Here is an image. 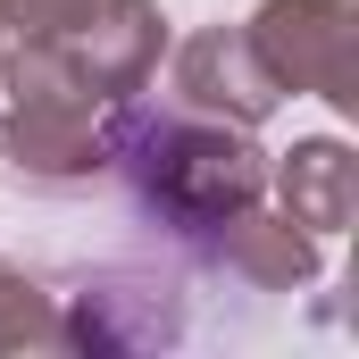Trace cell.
Here are the masks:
<instances>
[{"label": "cell", "mask_w": 359, "mask_h": 359, "mask_svg": "<svg viewBox=\"0 0 359 359\" xmlns=\"http://www.w3.org/2000/svg\"><path fill=\"white\" fill-rule=\"evenodd\" d=\"M84 8L92 0H0V25H8L17 42H42V34H67Z\"/></svg>", "instance_id": "10"}, {"label": "cell", "mask_w": 359, "mask_h": 359, "mask_svg": "<svg viewBox=\"0 0 359 359\" xmlns=\"http://www.w3.org/2000/svg\"><path fill=\"white\" fill-rule=\"evenodd\" d=\"M76 67V84L92 100H134V92L159 76V50H168V17L159 0H92L67 34H50Z\"/></svg>", "instance_id": "4"}, {"label": "cell", "mask_w": 359, "mask_h": 359, "mask_svg": "<svg viewBox=\"0 0 359 359\" xmlns=\"http://www.w3.org/2000/svg\"><path fill=\"white\" fill-rule=\"evenodd\" d=\"M201 243H209V259L234 276L243 292H301L318 276V234L292 226L284 209H259V201H243L234 217H217Z\"/></svg>", "instance_id": "7"}, {"label": "cell", "mask_w": 359, "mask_h": 359, "mask_svg": "<svg viewBox=\"0 0 359 359\" xmlns=\"http://www.w3.org/2000/svg\"><path fill=\"white\" fill-rule=\"evenodd\" d=\"M0 84H8V117H0V151L25 184H84L109 168V100H92L67 67V50L42 34V42H17L0 59Z\"/></svg>", "instance_id": "2"}, {"label": "cell", "mask_w": 359, "mask_h": 359, "mask_svg": "<svg viewBox=\"0 0 359 359\" xmlns=\"http://www.w3.org/2000/svg\"><path fill=\"white\" fill-rule=\"evenodd\" d=\"M8 351H67L59 292L34 284L25 268H0V359H8Z\"/></svg>", "instance_id": "9"}, {"label": "cell", "mask_w": 359, "mask_h": 359, "mask_svg": "<svg viewBox=\"0 0 359 359\" xmlns=\"http://www.w3.org/2000/svg\"><path fill=\"white\" fill-rule=\"evenodd\" d=\"M276 76L268 59L251 50L243 25H201L176 50V109H201V117H226V126H268L276 117Z\"/></svg>", "instance_id": "6"}, {"label": "cell", "mask_w": 359, "mask_h": 359, "mask_svg": "<svg viewBox=\"0 0 359 359\" xmlns=\"http://www.w3.org/2000/svg\"><path fill=\"white\" fill-rule=\"evenodd\" d=\"M67 318V351H159L184 334V301L168 276H142V268H109V276H84L76 309Z\"/></svg>", "instance_id": "5"}, {"label": "cell", "mask_w": 359, "mask_h": 359, "mask_svg": "<svg viewBox=\"0 0 359 359\" xmlns=\"http://www.w3.org/2000/svg\"><path fill=\"white\" fill-rule=\"evenodd\" d=\"M268 59L276 92H318L326 109H359V8L351 0H259L243 25Z\"/></svg>", "instance_id": "3"}, {"label": "cell", "mask_w": 359, "mask_h": 359, "mask_svg": "<svg viewBox=\"0 0 359 359\" xmlns=\"http://www.w3.org/2000/svg\"><path fill=\"white\" fill-rule=\"evenodd\" d=\"M109 168L126 176L134 209L184 243H201L217 217L268 192V151L251 142V126L201 109H142V92L109 100Z\"/></svg>", "instance_id": "1"}, {"label": "cell", "mask_w": 359, "mask_h": 359, "mask_svg": "<svg viewBox=\"0 0 359 359\" xmlns=\"http://www.w3.org/2000/svg\"><path fill=\"white\" fill-rule=\"evenodd\" d=\"M276 192H284V217L309 226V234H343L359 217V159L334 134H309L276 159Z\"/></svg>", "instance_id": "8"}]
</instances>
